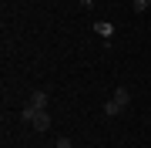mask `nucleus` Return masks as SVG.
<instances>
[{
	"mask_svg": "<svg viewBox=\"0 0 151 148\" xmlns=\"http://www.w3.org/2000/svg\"><path fill=\"white\" fill-rule=\"evenodd\" d=\"M131 7H134V14H145V10H151V0H134Z\"/></svg>",
	"mask_w": 151,
	"mask_h": 148,
	"instance_id": "obj_5",
	"label": "nucleus"
},
{
	"mask_svg": "<svg viewBox=\"0 0 151 148\" xmlns=\"http://www.w3.org/2000/svg\"><path fill=\"white\" fill-rule=\"evenodd\" d=\"M94 30L101 34L104 40H111V37H114V24H111V20H97V24H94Z\"/></svg>",
	"mask_w": 151,
	"mask_h": 148,
	"instance_id": "obj_4",
	"label": "nucleus"
},
{
	"mask_svg": "<svg viewBox=\"0 0 151 148\" xmlns=\"http://www.w3.org/2000/svg\"><path fill=\"white\" fill-rule=\"evenodd\" d=\"M128 101H131V91H128V88H118V91H114V98L104 104V115H108V118H118L121 111L128 108Z\"/></svg>",
	"mask_w": 151,
	"mask_h": 148,
	"instance_id": "obj_1",
	"label": "nucleus"
},
{
	"mask_svg": "<svg viewBox=\"0 0 151 148\" xmlns=\"http://www.w3.org/2000/svg\"><path fill=\"white\" fill-rule=\"evenodd\" d=\"M57 148H74V145H70V138H64V135H60V138H57Z\"/></svg>",
	"mask_w": 151,
	"mask_h": 148,
	"instance_id": "obj_6",
	"label": "nucleus"
},
{
	"mask_svg": "<svg viewBox=\"0 0 151 148\" xmlns=\"http://www.w3.org/2000/svg\"><path fill=\"white\" fill-rule=\"evenodd\" d=\"M27 108L30 111H44V108H47V91H34V98H30Z\"/></svg>",
	"mask_w": 151,
	"mask_h": 148,
	"instance_id": "obj_3",
	"label": "nucleus"
},
{
	"mask_svg": "<svg viewBox=\"0 0 151 148\" xmlns=\"http://www.w3.org/2000/svg\"><path fill=\"white\" fill-rule=\"evenodd\" d=\"M20 118L27 121V125H34V131H47V128H50V115H47V111H30V108H24Z\"/></svg>",
	"mask_w": 151,
	"mask_h": 148,
	"instance_id": "obj_2",
	"label": "nucleus"
}]
</instances>
